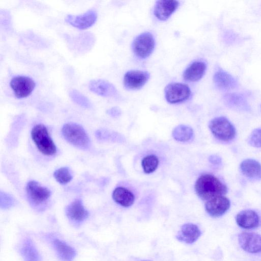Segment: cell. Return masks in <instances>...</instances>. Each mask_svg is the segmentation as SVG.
Returning a JSON list of instances; mask_svg holds the SVG:
<instances>
[{"label":"cell","mask_w":261,"mask_h":261,"mask_svg":"<svg viewBox=\"0 0 261 261\" xmlns=\"http://www.w3.org/2000/svg\"><path fill=\"white\" fill-rule=\"evenodd\" d=\"M194 189L197 196L206 201L222 196L227 192L226 186L211 174H204L199 176L195 182Z\"/></svg>","instance_id":"obj_1"},{"label":"cell","mask_w":261,"mask_h":261,"mask_svg":"<svg viewBox=\"0 0 261 261\" xmlns=\"http://www.w3.org/2000/svg\"><path fill=\"white\" fill-rule=\"evenodd\" d=\"M31 137L41 153L47 156L53 155L56 153V145L44 125L39 124L34 126L31 130Z\"/></svg>","instance_id":"obj_2"},{"label":"cell","mask_w":261,"mask_h":261,"mask_svg":"<svg viewBox=\"0 0 261 261\" xmlns=\"http://www.w3.org/2000/svg\"><path fill=\"white\" fill-rule=\"evenodd\" d=\"M208 127L213 135L222 141H229L236 136L234 127L226 118L223 116L211 120Z\"/></svg>","instance_id":"obj_3"},{"label":"cell","mask_w":261,"mask_h":261,"mask_svg":"<svg viewBox=\"0 0 261 261\" xmlns=\"http://www.w3.org/2000/svg\"><path fill=\"white\" fill-rule=\"evenodd\" d=\"M62 132L64 138L72 145L86 148L89 144V139L84 129L80 125L66 123L62 127Z\"/></svg>","instance_id":"obj_4"},{"label":"cell","mask_w":261,"mask_h":261,"mask_svg":"<svg viewBox=\"0 0 261 261\" xmlns=\"http://www.w3.org/2000/svg\"><path fill=\"white\" fill-rule=\"evenodd\" d=\"M154 46V38L149 32H144L137 36L132 44L134 54L141 59L148 57L152 53Z\"/></svg>","instance_id":"obj_5"},{"label":"cell","mask_w":261,"mask_h":261,"mask_svg":"<svg viewBox=\"0 0 261 261\" xmlns=\"http://www.w3.org/2000/svg\"><path fill=\"white\" fill-rule=\"evenodd\" d=\"M191 94L190 88L182 83H170L165 89L166 99L169 103L172 104L182 102L187 100Z\"/></svg>","instance_id":"obj_6"},{"label":"cell","mask_w":261,"mask_h":261,"mask_svg":"<svg viewBox=\"0 0 261 261\" xmlns=\"http://www.w3.org/2000/svg\"><path fill=\"white\" fill-rule=\"evenodd\" d=\"M10 86L16 97L23 98L32 93L35 88L36 83L29 76L18 75L11 79Z\"/></svg>","instance_id":"obj_7"},{"label":"cell","mask_w":261,"mask_h":261,"mask_svg":"<svg viewBox=\"0 0 261 261\" xmlns=\"http://www.w3.org/2000/svg\"><path fill=\"white\" fill-rule=\"evenodd\" d=\"M240 247L245 252L251 254L261 253V236L251 231H243L238 234Z\"/></svg>","instance_id":"obj_8"},{"label":"cell","mask_w":261,"mask_h":261,"mask_svg":"<svg viewBox=\"0 0 261 261\" xmlns=\"http://www.w3.org/2000/svg\"><path fill=\"white\" fill-rule=\"evenodd\" d=\"M97 18V13L96 10L90 9L80 15H67L65 21L74 28L85 30L92 26L96 22Z\"/></svg>","instance_id":"obj_9"},{"label":"cell","mask_w":261,"mask_h":261,"mask_svg":"<svg viewBox=\"0 0 261 261\" xmlns=\"http://www.w3.org/2000/svg\"><path fill=\"white\" fill-rule=\"evenodd\" d=\"M230 206L229 200L222 195L206 201L205 209L210 216L217 218L223 215L229 210Z\"/></svg>","instance_id":"obj_10"},{"label":"cell","mask_w":261,"mask_h":261,"mask_svg":"<svg viewBox=\"0 0 261 261\" xmlns=\"http://www.w3.org/2000/svg\"><path fill=\"white\" fill-rule=\"evenodd\" d=\"M149 79V73L139 70H129L126 72L123 77L125 88L129 90H137L141 88Z\"/></svg>","instance_id":"obj_11"},{"label":"cell","mask_w":261,"mask_h":261,"mask_svg":"<svg viewBox=\"0 0 261 261\" xmlns=\"http://www.w3.org/2000/svg\"><path fill=\"white\" fill-rule=\"evenodd\" d=\"M236 221L238 226L246 229H254L261 226V217L255 211L245 210L236 215Z\"/></svg>","instance_id":"obj_12"},{"label":"cell","mask_w":261,"mask_h":261,"mask_svg":"<svg viewBox=\"0 0 261 261\" xmlns=\"http://www.w3.org/2000/svg\"><path fill=\"white\" fill-rule=\"evenodd\" d=\"M213 82L216 87L221 91H229L237 88L239 83L236 77L229 73L219 68L213 75Z\"/></svg>","instance_id":"obj_13"},{"label":"cell","mask_w":261,"mask_h":261,"mask_svg":"<svg viewBox=\"0 0 261 261\" xmlns=\"http://www.w3.org/2000/svg\"><path fill=\"white\" fill-rule=\"evenodd\" d=\"M88 88L93 93L102 97H114L118 95L115 87L105 80H93L89 82Z\"/></svg>","instance_id":"obj_14"},{"label":"cell","mask_w":261,"mask_h":261,"mask_svg":"<svg viewBox=\"0 0 261 261\" xmlns=\"http://www.w3.org/2000/svg\"><path fill=\"white\" fill-rule=\"evenodd\" d=\"M26 190L29 197L36 204L45 202L50 196V192L47 188L34 180L30 181L28 183Z\"/></svg>","instance_id":"obj_15"},{"label":"cell","mask_w":261,"mask_h":261,"mask_svg":"<svg viewBox=\"0 0 261 261\" xmlns=\"http://www.w3.org/2000/svg\"><path fill=\"white\" fill-rule=\"evenodd\" d=\"M179 5V2L176 1H158L154 6V15L158 19L165 21L176 11Z\"/></svg>","instance_id":"obj_16"},{"label":"cell","mask_w":261,"mask_h":261,"mask_svg":"<svg viewBox=\"0 0 261 261\" xmlns=\"http://www.w3.org/2000/svg\"><path fill=\"white\" fill-rule=\"evenodd\" d=\"M201 234L198 226L193 223H186L181 226L176 236L179 241L187 244L196 242Z\"/></svg>","instance_id":"obj_17"},{"label":"cell","mask_w":261,"mask_h":261,"mask_svg":"<svg viewBox=\"0 0 261 261\" xmlns=\"http://www.w3.org/2000/svg\"><path fill=\"white\" fill-rule=\"evenodd\" d=\"M206 69V64L201 61L192 63L185 70L184 79L188 82H194L200 80L204 75Z\"/></svg>","instance_id":"obj_18"},{"label":"cell","mask_w":261,"mask_h":261,"mask_svg":"<svg viewBox=\"0 0 261 261\" xmlns=\"http://www.w3.org/2000/svg\"><path fill=\"white\" fill-rule=\"evenodd\" d=\"M66 213L70 220L76 223L83 222L88 217V212L80 199H76L71 203L67 207Z\"/></svg>","instance_id":"obj_19"},{"label":"cell","mask_w":261,"mask_h":261,"mask_svg":"<svg viewBox=\"0 0 261 261\" xmlns=\"http://www.w3.org/2000/svg\"><path fill=\"white\" fill-rule=\"evenodd\" d=\"M242 173L246 177L255 179H261V165L253 159H246L240 164Z\"/></svg>","instance_id":"obj_20"},{"label":"cell","mask_w":261,"mask_h":261,"mask_svg":"<svg viewBox=\"0 0 261 261\" xmlns=\"http://www.w3.org/2000/svg\"><path fill=\"white\" fill-rule=\"evenodd\" d=\"M112 197L115 202L125 207L132 205L135 199L134 194L123 187L115 188L113 192Z\"/></svg>","instance_id":"obj_21"},{"label":"cell","mask_w":261,"mask_h":261,"mask_svg":"<svg viewBox=\"0 0 261 261\" xmlns=\"http://www.w3.org/2000/svg\"><path fill=\"white\" fill-rule=\"evenodd\" d=\"M224 103L229 107L240 109L248 110L249 106L245 96L239 93H228L223 97Z\"/></svg>","instance_id":"obj_22"},{"label":"cell","mask_w":261,"mask_h":261,"mask_svg":"<svg viewBox=\"0 0 261 261\" xmlns=\"http://www.w3.org/2000/svg\"><path fill=\"white\" fill-rule=\"evenodd\" d=\"M53 244L58 256L63 261H72L76 255L74 249L63 241L55 239Z\"/></svg>","instance_id":"obj_23"},{"label":"cell","mask_w":261,"mask_h":261,"mask_svg":"<svg viewBox=\"0 0 261 261\" xmlns=\"http://www.w3.org/2000/svg\"><path fill=\"white\" fill-rule=\"evenodd\" d=\"M20 252L25 261H39V253L32 242L29 239L24 241Z\"/></svg>","instance_id":"obj_24"},{"label":"cell","mask_w":261,"mask_h":261,"mask_svg":"<svg viewBox=\"0 0 261 261\" xmlns=\"http://www.w3.org/2000/svg\"><path fill=\"white\" fill-rule=\"evenodd\" d=\"M172 136L174 139L179 142H187L193 136L192 128L187 125H179L173 130Z\"/></svg>","instance_id":"obj_25"},{"label":"cell","mask_w":261,"mask_h":261,"mask_svg":"<svg viewBox=\"0 0 261 261\" xmlns=\"http://www.w3.org/2000/svg\"><path fill=\"white\" fill-rule=\"evenodd\" d=\"M159 160L154 155H148L144 157L141 162V165L144 173L150 174L153 172L158 168Z\"/></svg>","instance_id":"obj_26"},{"label":"cell","mask_w":261,"mask_h":261,"mask_svg":"<svg viewBox=\"0 0 261 261\" xmlns=\"http://www.w3.org/2000/svg\"><path fill=\"white\" fill-rule=\"evenodd\" d=\"M54 176L56 180L61 184H66L72 179V175L67 167H62L56 170Z\"/></svg>","instance_id":"obj_27"},{"label":"cell","mask_w":261,"mask_h":261,"mask_svg":"<svg viewBox=\"0 0 261 261\" xmlns=\"http://www.w3.org/2000/svg\"><path fill=\"white\" fill-rule=\"evenodd\" d=\"M69 94L72 100L77 104L85 108L91 107V103L89 99L79 91L72 89L69 91Z\"/></svg>","instance_id":"obj_28"},{"label":"cell","mask_w":261,"mask_h":261,"mask_svg":"<svg viewBox=\"0 0 261 261\" xmlns=\"http://www.w3.org/2000/svg\"><path fill=\"white\" fill-rule=\"evenodd\" d=\"M248 143L253 147H261V128H255L252 132L248 138Z\"/></svg>","instance_id":"obj_29"},{"label":"cell","mask_w":261,"mask_h":261,"mask_svg":"<svg viewBox=\"0 0 261 261\" xmlns=\"http://www.w3.org/2000/svg\"><path fill=\"white\" fill-rule=\"evenodd\" d=\"M13 199L9 195L5 193H1V207L6 208L11 206L13 204Z\"/></svg>","instance_id":"obj_30"},{"label":"cell","mask_w":261,"mask_h":261,"mask_svg":"<svg viewBox=\"0 0 261 261\" xmlns=\"http://www.w3.org/2000/svg\"><path fill=\"white\" fill-rule=\"evenodd\" d=\"M108 113L112 116H117L120 114V110L117 108H113L108 110Z\"/></svg>","instance_id":"obj_31"},{"label":"cell","mask_w":261,"mask_h":261,"mask_svg":"<svg viewBox=\"0 0 261 261\" xmlns=\"http://www.w3.org/2000/svg\"><path fill=\"white\" fill-rule=\"evenodd\" d=\"M210 161L213 164H218L220 162V158L215 155L211 156L210 158Z\"/></svg>","instance_id":"obj_32"},{"label":"cell","mask_w":261,"mask_h":261,"mask_svg":"<svg viewBox=\"0 0 261 261\" xmlns=\"http://www.w3.org/2000/svg\"><path fill=\"white\" fill-rule=\"evenodd\" d=\"M260 110H261V105H260Z\"/></svg>","instance_id":"obj_33"}]
</instances>
